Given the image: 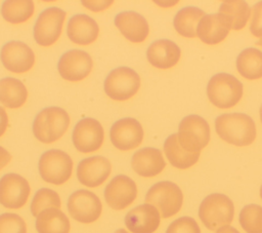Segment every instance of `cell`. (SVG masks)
I'll list each match as a JSON object with an SVG mask.
<instances>
[{"mask_svg": "<svg viewBox=\"0 0 262 233\" xmlns=\"http://www.w3.org/2000/svg\"><path fill=\"white\" fill-rule=\"evenodd\" d=\"M256 44H258V45H261V46H262V38H260V39L256 42Z\"/></svg>", "mask_w": 262, "mask_h": 233, "instance_id": "cell-41", "label": "cell"}, {"mask_svg": "<svg viewBox=\"0 0 262 233\" xmlns=\"http://www.w3.org/2000/svg\"><path fill=\"white\" fill-rule=\"evenodd\" d=\"M166 233H201V229L194 219L181 217L169 225Z\"/></svg>", "mask_w": 262, "mask_h": 233, "instance_id": "cell-34", "label": "cell"}, {"mask_svg": "<svg viewBox=\"0 0 262 233\" xmlns=\"http://www.w3.org/2000/svg\"><path fill=\"white\" fill-rule=\"evenodd\" d=\"M70 125L68 112L59 107H48L41 110L34 119L33 132L38 141L51 144L59 140Z\"/></svg>", "mask_w": 262, "mask_h": 233, "instance_id": "cell-2", "label": "cell"}, {"mask_svg": "<svg viewBox=\"0 0 262 233\" xmlns=\"http://www.w3.org/2000/svg\"><path fill=\"white\" fill-rule=\"evenodd\" d=\"M178 142L190 153H201L210 141L209 123L199 115L185 116L178 126Z\"/></svg>", "mask_w": 262, "mask_h": 233, "instance_id": "cell-7", "label": "cell"}, {"mask_svg": "<svg viewBox=\"0 0 262 233\" xmlns=\"http://www.w3.org/2000/svg\"><path fill=\"white\" fill-rule=\"evenodd\" d=\"M260 197L262 198V186H261V188H260Z\"/></svg>", "mask_w": 262, "mask_h": 233, "instance_id": "cell-43", "label": "cell"}, {"mask_svg": "<svg viewBox=\"0 0 262 233\" xmlns=\"http://www.w3.org/2000/svg\"><path fill=\"white\" fill-rule=\"evenodd\" d=\"M10 160H11L10 153L6 149L0 146V169L6 166Z\"/></svg>", "mask_w": 262, "mask_h": 233, "instance_id": "cell-38", "label": "cell"}, {"mask_svg": "<svg viewBox=\"0 0 262 233\" xmlns=\"http://www.w3.org/2000/svg\"><path fill=\"white\" fill-rule=\"evenodd\" d=\"M115 25L125 38L133 43L143 42L149 27L146 20L135 11H122L115 16Z\"/></svg>", "mask_w": 262, "mask_h": 233, "instance_id": "cell-20", "label": "cell"}, {"mask_svg": "<svg viewBox=\"0 0 262 233\" xmlns=\"http://www.w3.org/2000/svg\"><path fill=\"white\" fill-rule=\"evenodd\" d=\"M29 182L17 173H6L0 179V204L6 208L23 207L30 196Z\"/></svg>", "mask_w": 262, "mask_h": 233, "instance_id": "cell-11", "label": "cell"}, {"mask_svg": "<svg viewBox=\"0 0 262 233\" xmlns=\"http://www.w3.org/2000/svg\"><path fill=\"white\" fill-rule=\"evenodd\" d=\"M183 202V194L180 188L170 181H162L152 185L146 195L145 203L157 207L165 219L176 215Z\"/></svg>", "mask_w": 262, "mask_h": 233, "instance_id": "cell-5", "label": "cell"}, {"mask_svg": "<svg viewBox=\"0 0 262 233\" xmlns=\"http://www.w3.org/2000/svg\"><path fill=\"white\" fill-rule=\"evenodd\" d=\"M66 11L59 7H48L43 10L34 26L35 41L41 46H51L61 35Z\"/></svg>", "mask_w": 262, "mask_h": 233, "instance_id": "cell-9", "label": "cell"}, {"mask_svg": "<svg viewBox=\"0 0 262 233\" xmlns=\"http://www.w3.org/2000/svg\"><path fill=\"white\" fill-rule=\"evenodd\" d=\"M28 99V90L25 84L12 77H5L0 80V103L6 108L17 109Z\"/></svg>", "mask_w": 262, "mask_h": 233, "instance_id": "cell-26", "label": "cell"}, {"mask_svg": "<svg viewBox=\"0 0 262 233\" xmlns=\"http://www.w3.org/2000/svg\"><path fill=\"white\" fill-rule=\"evenodd\" d=\"M0 233H27V225L24 219L12 212L0 215Z\"/></svg>", "mask_w": 262, "mask_h": 233, "instance_id": "cell-33", "label": "cell"}, {"mask_svg": "<svg viewBox=\"0 0 262 233\" xmlns=\"http://www.w3.org/2000/svg\"><path fill=\"white\" fill-rule=\"evenodd\" d=\"M164 152L172 166L179 169H186L194 165L200 158V153H190L180 146L177 133H172L166 139Z\"/></svg>", "mask_w": 262, "mask_h": 233, "instance_id": "cell-25", "label": "cell"}, {"mask_svg": "<svg viewBox=\"0 0 262 233\" xmlns=\"http://www.w3.org/2000/svg\"><path fill=\"white\" fill-rule=\"evenodd\" d=\"M38 169L43 181L58 186L71 178L73 160L66 152L58 149H51L41 155L38 162Z\"/></svg>", "mask_w": 262, "mask_h": 233, "instance_id": "cell-6", "label": "cell"}, {"mask_svg": "<svg viewBox=\"0 0 262 233\" xmlns=\"http://www.w3.org/2000/svg\"><path fill=\"white\" fill-rule=\"evenodd\" d=\"M216 233H239L235 228L229 226V225H226V226H223L221 228H219Z\"/></svg>", "mask_w": 262, "mask_h": 233, "instance_id": "cell-39", "label": "cell"}, {"mask_svg": "<svg viewBox=\"0 0 262 233\" xmlns=\"http://www.w3.org/2000/svg\"><path fill=\"white\" fill-rule=\"evenodd\" d=\"M140 77L131 68L119 67L106 76L103 88L108 98L114 101H127L138 91Z\"/></svg>", "mask_w": 262, "mask_h": 233, "instance_id": "cell-8", "label": "cell"}, {"mask_svg": "<svg viewBox=\"0 0 262 233\" xmlns=\"http://www.w3.org/2000/svg\"><path fill=\"white\" fill-rule=\"evenodd\" d=\"M115 233H129V232H127L125 229H123V228H121V229H118Z\"/></svg>", "mask_w": 262, "mask_h": 233, "instance_id": "cell-40", "label": "cell"}, {"mask_svg": "<svg viewBox=\"0 0 262 233\" xmlns=\"http://www.w3.org/2000/svg\"><path fill=\"white\" fill-rule=\"evenodd\" d=\"M103 137V128L99 121L93 118H84L75 125L72 140L79 152L91 153L101 147Z\"/></svg>", "mask_w": 262, "mask_h": 233, "instance_id": "cell-12", "label": "cell"}, {"mask_svg": "<svg viewBox=\"0 0 262 233\" xmlns=\"http://www.w3.org/2000/svg\"><path fill=\"white\" fill-rule=\"evenodd\" d=\"M243 83L227 73L214 75L207 85V95L210 102L220 109L235 106L243 96Z\"/></svg>", "mask_w": 262, "mask_h": 233, "instance_id": "cell-4", "label": "cell"}, {"mask_svg": "<svg viewBox=\"0 0 262 233\" xmlns=\"http://www.w3.org/2000/svg\"><path fill=\"white\" fill-rule=\"evenodd\" d=\"M68 210L74 220L83 224H90L100 217L102 204L93 192L80 189L70 195Z\"/></svg>", "mask_w": 262, "mask_h": 233, "instance_id": "cell-10", "label": "cell"}, {"mask_svg": "<svg viewBox=\"0 0 262 233\" xmlns=\"http://www.w3.org/2000/svg\"><path fill=\"white\" fill-rule=\"evenodd\" d=\"M114 3V1H82V4L90 9L91 11H94V12H98V11H101V10H104L106 8H108L112 4Z\"/></svg>", "mask_w": 262, "mask_h": 233, "instance_id": "cell-36", "label": "cell"}, {"mask_svg": "<svg viewBox=\"0 0 262 233\" xmlns=\"http://www.w3.org/2000/svg\"><path fill=\"white\" fill-rule=\"evenodd\" d=\"M231 28L230 20L222 13L205 14L198 24L196 36L206 44H218L223 41Z\"/></svg>", "mask_w": 262, "mask_h": 233, "instance_id": "cell-18", "label": "cell"}, {"mask_svg": "<svg viewBox=\"0 0 262 233\" xmlns=\"http://www.w3.org/2000/svg\"><path fill=\"white\" fill-rule=\"evenodd\" d=\"M70 220L59 208H47L36 217L38 233H69Z\"/></svg>", "mask_w": 262, "mask_h": 233, "instance_id": "cell-24", "label": "cell"}, {"mask_svg": "<svg viewBox=\"0 0 262 233\" xmlns=\"http://www.w3.org/2000/svg\"><path fill=\"white\" fill-rule=\"evenodd\" d=\"M260 120H261V122H262V105H261V107H260Z\"/></svg>", "mask_w": 262, "mask_h": 233, "instance_id": "cell-42", "label": "cell"}, {"mask_svg": "<svg viewBox=\"0 0 262 233\" xmlns=\"http://www.w3.org/2000/svg\"><path fill=\"white\" fill-rule=\"evenodd\" d=\"M238 221L247 233H262V206L258 204L246 205L239 212Z\"/></svg>", "mask_w": 262, "mask_h": 233, "instance_id": "cell-31", "label": "cell"}, {"mask_svg": "<svg viewBox=\"0 0 262 233\" xmlns=\"http://www.w3.org/2000/svg\"><path fill=\"white\" fill-rule=\"evenodd\" d=\"M143 128L139 121L131 117L117 120L110 130L112 144L121 151L138 147L143 140Z\"/></svg>", "mask_w": 262, "mask_h": 233, "instance_id": "cell-13", "label": "cell"}, {"mask_svg": "<svg viewBox=\"0 0 262 233\" xmlns=\"http://www.w3.org/2000/svg\"><path fill=\"white\" fill-rule=\"evenodd\" d=\"M112 165L103 156H92L81 160L77 167L78 181L89 188L100 186L111 174Z\"/></svg>", "mask_w": 262, "mask_h": 233, "instance_id": "cell-17", "label": "cell"}, {"mask_svg": "<svg viewBox=\"0 0 262 233\" xmlns=\"http://www.w3.org/2000/svg\"><path fill=\"white\" fill-rule=\"evenodd\" d=\"M0 57L3 66L13 73H25L35 64L34 51L21 41H9L1 48Z\"/></svg>", "mask_w": 262, "mask_h": 233, "instance_id": "cell-16", "label": "cell"}, {"mask_svg": "<svg viewBox=\"0 0 262 233\" xmlns=\"http://www.w3.org/2000/svg\"><path fill=\"white\" fill-rule=\"evenodd\" d=\"M34 9V3L31 0H6L1 6V13L6 22L20 24L33 15Z\"/></svg>", "mask_w": 262, "mask_h": 233, "instance_id": "cell-29", "label": "cell"}, {"mask_svg": "<svg viewBox=\"0 0 262 233\" xmlns=\"http://www.w3.org/2000/svg\"><path fill=\"white\" fill-rule=\"evenodd\" d=\"M60 207V198L59 195L49 189L41 188L34 195L31 202V212L34 217H37L42 210L47 208H59Z\"/></svg>", "mask_w": 262, "mask_h": 233, "instance_id": "cell-32", "label": "cell"}, {"mask_svg": "<svg viewBox=\"0 0 262 233\" xmlns=\"http://www.w3.org/2000/svg\"><path fill=\"white\" fill-rule=\"evenodd\" d=\"M93 67L91 56L84 50L72 49L64 52L57 65L61 78L68 81H80L86 78Z\"/></svg>", "mask_w": 262, "mask_h": 233, "instance_id": "cell-14", "label": "cell"}, {"mask_svg": "<svg viewBox=\"0 0 262 233\" xmlns=\"http://www.w3.org/2000/svg\"><path fill=\"white\" fill-rule=\"evenodd\" d=\"M181 55L179 46L168 39L154 41L146 50L148 63L158 69H170L174 67Z\"/></svg>", "mask_w": 262, "mask_h": 233, "instance_id": "cell-21", "label": "cell"}, {"mask_svg": "<svg viewBox=\"0 0 262 233\" xmlns=\"http://www.w3.org/2000/svg\"><path fill=\"white\" fill-rule=\"evenodd\" d=\"M234 216L231 199L221 193H213L205 197L199 207V217L205 227L211 231L230 224Z\"/></svg>", "mask_w": 262, "mask_h": 233, "instance_id": "cell-3", "label": "cell"}, {"mask_svg": "<svg viewBox=\"0 0 262 233\" xmlns=\"http://www.w3.org/2000/svg\"><path fill=\"white\" fill-rule=\"evenodd\" d=\"M236 69L246 79L255 80L262 77V51L255 47L244 49L236 57Z\"/></svg>", "mask_w": 262, "mask_h": 233, "instance_id": "cell-27", "label": "cell"}, {"mask_svg": "<svg viewBox=\"0 0 262 233\" xmlns=\"http://www.w3.org/2000/svg\"><path fill=\"white\" fill-rule=\"evenodd\" d=\"M219 12L230 20L233 30H242L251 15V8L246 1L227 0L221 3Z\"/></svg>", "mask_w": 262, "mask_h": 233, "instance_id": "cell-30", "label": "cell"}, {"mask_svg": "<svg viewBox=\"0 0 262 233\" xmlns=\"http://www.w3.org/2000/svg\"><path fill=\"white\" fill-rule=\"evenodd\" d=\"M67 33L72 42L79 45H89L96 40L99 28L92 17L78 13L70 18Z\"/></svg>", "mask_w": 262, "mask_h": 233, "instance_id": "cell-23", "label": "cell"}, {"mask_svg": "<svg viewBox=\"0 0 262 233\" xmlns=\"http://www.w3.org/2000/svg\"><path fill=\"white\" fill-rule=\"evenodd\" d=\"M160 222L159 210L149 203L137 205L125 217V225L132 233H154L159 228Z\"/></svg>", "mask_w": 262, "mask_h": 233, "instance_id": "cell-19", "label": "cell"}, {"mask_svg": "<svg viewBox=\"0 0 262 233\" xmlns=\"http://www.w3.org/2000/svg\"><path fill=\"white\" fill-rule=\"evenodd\" d=\"M104 199L113 209L121 210L129 206L137 196L135 182L125 176L119 174L111 180L104 189Z\"/></svg>", "mask_w": 262, "mask_h": 233, "instance_id": "cell-15", "label": "cell"}, {"mask_svg": "<svg viewBox=\"0 0 262 233\" xmlns=\"http://www.w3.org/2000/svg\"><path fill=\"white\" fill-rule=\"evenodd\" d=\"M204 15L205 12L201 8L195 6L183 7L174 16V28L179 35L186 38H194L198 24Z\"/></svg>", "mask_w": 262, "mask_h": 233, "instance_id": "cell-28", "label": "cell"}, {"mask_svg": "<svg viewBox=\"0 0 262 233\" xmlns=\"http://www.w3.org/2000/svg\"><path fill=\"white\" fill-rule=\"evenodd\" d=\"M131 166L137 174L144 178H151L163 171L166 162L159 149L145 147L133 154Z\"/></svg>", "mask_w": 262, "mask_h": 233, "instance_id": "cell-22", "label": "cell"}, {"mask_svg": "<svg viewBox=\"0 0 262 233\" xmlns=\"http://www.w3.org/2000/svg\"><path fill=\"white\" fill-rule=\"evenodd\" d=\"M8 126V116L3 107L0 106V137H2Z\"/></svg>", "mask_w": 262, "mask_h": 233, "instance_id": "cell-37", "label": "cell"}, {"mask_svg": "<svg viewBox=\"0 0 262 233\" xmlns=\"http://www.w3.org/2000/svg\"><path fill=\"white\" fill-rule=\"evenodd\" d=\"M250 31L255 37L262 38V1L257 2L251 9Z\"/></svg>", "mask_w": 262, "mask_h": 233, "instance_id": "cell-35", "label": "cell"}, {"mask_svg": "<svg viewBox=\"0 0 262 233\" xmlns=\"http://www.w3.org/2000/svg\"><path fill=\"white\" fill-rule=\"evenodd\" d=\"M215 130L226 143L243 147L251 145L256 138L254 120L244 113H225L215 119Z\"/></svg>", "mask_w": 262, "mask_h": 233, "instance_id": "cell-1", "label": "cell"}]
</instances>
